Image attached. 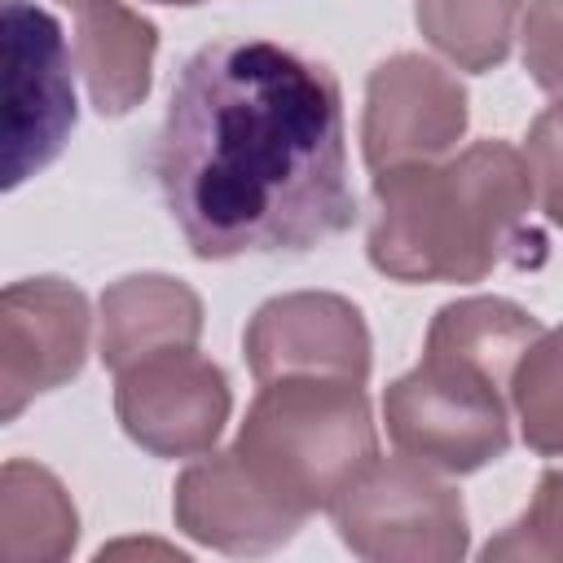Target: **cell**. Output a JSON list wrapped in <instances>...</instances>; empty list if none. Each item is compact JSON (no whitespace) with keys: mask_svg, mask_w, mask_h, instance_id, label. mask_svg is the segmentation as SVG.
Instances as JSON below:
<instances>
[{"mask_svg":"<svg viewBox=\"0 0 563 563\" xmlns=\"http://www.w3.org/2000/svg\"><path fill=\"white\" fill-rule=\"evenodd\" d=\"M238 466L295 519L330 510L334 497L378 457L365 383L268 378L229 449Z\"/></svg>","mask_w":563,"mask_h":563,"instance_id":"cell-4","label":"cell"},{"mask_svg":"<svg viewBox=\"0 0 563 563\" xmlns=\"http://www.w3.org/2000/svg\"><path fill=\"white\" fill-rule=\"evenodd\" d=\"M523 70L537 88L563 97V0H532L523 18Z\"/></svg>","mask_w":563,"mask_h":563,"instance_id":"cell-19","label":"cell"},{"mask_svg":"<svg viewBox=\"0 0 563 563\" xmlns=\"http://www.w3.org/2000/svg\"><path fill=\"white\" fill-rule=\"evenodd\" d=\"M75 128L70 48L62 22L31 4H4V185L44 172Z\"/></svg>","mask_w":563,"mask_h":563,"instance_id":"cell-6","label":"cell"},{"mask_svg":"<svg viewBox=\"0 0 563 563\" xmlns=\"http://www.w3.org/2000/svg\"><path fill=\"white\" fill-rule=\"evenodd\" d=\"M484 559H563V471H545L528 510L484 545Z\"/></svg>","mask_w":563,"mask_h":563,"instance_id":"cell-17","label":"cell"},{"mask_svg":"<svg viewBox=\"0 0 563 563\" xmlns=\"http://www.w3.org/2000/svg\"><path fill=\"white\" fill-rule=\"evenodd\" d=\"M541 321L497 295L444 303L431 317L422 361L383 396L387 435L400 453L471 475L510 449V374Z\"/></svg>","mask_w":563,"mask_h":563,"instance_id":"cell-3","label":"cell"},{"mask_svg":"<svg viewBox=\"0 0 563 563\" xmlns=\"http://www.w3.org/2000/svg\"><path fill=\"white\" fill-rule=\"evenodd\" d=\"M79 519L53 471L13 457L0 475V559L53 563L75 545Z\"/></svg>","mask_w":563,"mask_h":563,"instance_id":"cell-14","label":"cell"},{"mask_svg":"<svg viewBox=\"0 0 563 563\" xmlns=\"http://www.w3.org/2000/svg\"><path fill=\"white\" fill-rule=\"evenodd\" d=\"M150 176L198 260L303 255L347 233L339 79L273 40L202 44L172 84Z\"/></svg>","mask_w":563,"mask_h":563,"instance_id":"cell-1","label":"cell"},{"mask_svg":"<svg viewBox=\"0 0 563 563\" xmlns=\"http://www.w3.org/2000/svg\"><path fill=\"white\" fill-rule=\"evenodd\" d=\"M255 383L268 378H369V330L356 303L325 290H295L260 303L246 334Z\"/></svg>","mask_w":563,"mask_h":563,"instance_id":"cell-10","label":"cell"},{"mask_svg":"<svg viewBox=\"0 0 563 563\" xmlns=\"http://www.w3.org/2000/svg\"><path fill=\"white\" fill-rule=\"evenodd\" d=\"M528 172L550 224L563 229V101L541 110L528 128Z\"/></svg>","mask_w":563,"mask_h":563,"instance_id":"cell-18","label":"cell"},{"mask_svg":"<svg viewBox=\"0 0 563 563\" xmlns=\"http://www.w3.org/2000/svg\"><path fill=\"white\" fill-rule=\"evenodd\" d=\"M510 409L523 444L541 457H563V325L541 330L510 374Z\"/></svg>","mask_w":563,"mask_h":563,"instance_id":"cell-16","label":"cell"},{"mask_svg":"<svg viewBox=\"0 0 563 563\" xmlns=\"http://www.w3.org/2000/svg\"><path fill=\"white\" fill-rule=\"evenodd\" d=\"M172 510H176V523L194 541L224 550V554H268L303 528V519H295L286 506H277L238 466V457L229 449L194 462L176 479Z\"/></svg>","mask_w":563,"mask_h":563,"instance_id":"cell-11","label":"cell"},{"mask_svg":"<svg viewBox=\"0 0 563 563\" xmlns=\"http://www.w3.org/2000/svg\"><path fill=\"white\" fill-rule=\"evenodd\" d=\"M88 352V299L62 277H26L0 295V418L70 383Z\"/></svg>","mask_w":563,"mask_h":563,"instance_id":"cell-9","label":"cell"},{"mask_svg":"<svg viewBox=\"0 0 563 563\" xmlns=\"http://www.w3.org/2000/svg\"><path fill=\"white\" fill-rule=\"evenodd\" d=\"M202 334V299L167 273H132L101 295L97 352L119 374L141 356L194 347Z\"/></svg>","mask_w":563,"mask_h":563,"instance_id":"cell-13","label":"cell"},{"mask_svg":"<svg viewBox=\"0 0 563 563\" xmlns=\"http://www.w3.org/2000/svg\"><path fill=\"white\" fill-rule=\"evenodd\" d=\"M528 158L506 141H475L462 154L374 172L369 264L396 282H484L523 264L541 238Z\"/></svg>","mask_w":563,"mask_h":563,"instance_id":"cell-2","label":"cell"},{"mask_svg":"<svg viewBox=\"0 0 563 563\" xmlns=\"http://www.w3.org/2000/svg\"><path fill=\"white\" fill-rule=\"evenodd\" d=\"M158 4H202V0H158Z\"/></svg>","mask_w":563,"mask_h":563,"instance_id":"cell-20","label":"cell"},{"mask_svg":"<svg viewBox=\"0 0 563 563\" xmlns=\"http://www.w3.org/2000/svg\"><path fill=\"white\" fill-rule=\"evenodd\" d=\"M466 88L422 53H396L365 79L361 150L369 172L444 158L466 132Z\"/></svg>","mask_w":563,"mask_h":563,"instance_id":"cell-8","label":"cell"},{"mask_svg":"<svg viewBox=\"0 0 563 563\" xmlns=\"http://www.w3.org/2000/svg\"><path fill=\"white\" fill-rule=\"evenodd\" d=\"M229 378L194 347H167L114 374V413L154 457H202L229 422Z\"/></svg>","mask_w":563,"mask_h":563,"instance_id":"cell-7","label":"cell"},{"mask_svg":"<svg viewBox=\"0 0 563 563\" xmlns=\"http://www.w3.org/2000/svg\"><path fill=\"white\" fill-rule=\"evenodd\" d=\"M523 0H413V22L435 53L462 70H493L510 57Z\"/></svg>","mask_w":563,"mask_h":563,"instance_id":"cell-15","label":"cell"},{"mask_svg":"<svg viewBox=\"0 0 563 563\" xmlns=\"http://www.w3.org/2000/svg\"><path fill=\"white\" fill-rule=\"evenodd\" d=\"M339 541L374 563H449L466 554V506L435 466L374 457L330 506Z\"/></svg>","mask_w":563,"mask_h":563,"instance_id":"cell-5","label":"cell"},{"mask_svg":"<svg viewBox=\"0 0 563 563\" xmlns=\"http://www.w3.org/2000/svg\"><path fill=\"white\" fill-rule=\"evenodd\" d=\"M75 26V62L88 84L92 110L119 119L136 110L150 92V70L158 53V31L150 18L123 0H57Z\"/></svg>","mask_w":563,"mask_h":563,"instance_id":"cell-12","label":"cell"}]
</instances>
